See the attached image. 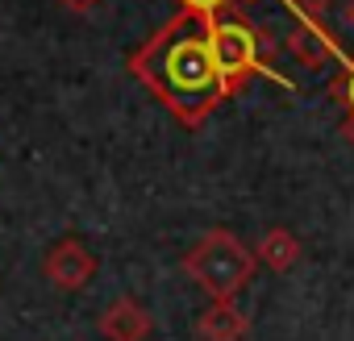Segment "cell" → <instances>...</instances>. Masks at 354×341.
<instances>
[{
  "label": "cell",
  "instance_id": "cell-10",
  "mask_svg": "<svg viewBox=\"0 0 354 341\" xmlns=\"http://www.w3.org/2000/svg\"><path fill=\"white\" fill-rule=\"evenodd\" d=\"M333 96L346 104V113H354V63H346V71L337 75V84H333Z\"/></svg>",
  "mask_w": 354,
  "mask_h": 341
},
{
  "label": "cell",
  "instance_id": "cell-6",
  "mask_svg": "<svg viewBox=\"0 0 354 341\" xmlns=\"http://www.w3.org/2000/svg\"><path fill=\"white\" fill-rule=\"evenodd\" d=\"M246 333H250V320L234 300H209V308L196 320L201 341H246Z\"/></svg>",
  "mask_w": 354,
  "mask_h": 341
},
{
  "label": "cell",
  "instance_id": "cell-5",
  "mask_svg": "<svg viewBox=\"0 0 354 341\" xmlns=\"http://www.w3.org/2000/svg\"><path fill=\"white\" fill-rule=\"evenodd\" d=\"M96 329H100L104 341H150V333H154V316L142 308V300H133V295H117V300L100 312Z\"/></svg>",
  "mask_w": 354,
  "mask_h": 341
},
{
  "label": "cell",
  "instance_id": "cell-7",
  "mask_svg": "<svg viewBox=\"0 0 354 341\" xmlns=\"http://www.w3.org/2000/svg\"><path fill=\"white\" fill-rule=\"evenodd\" d=\"M333 38L321 30V21H308V17H300L296 21V30L288 34V55L300 63V67H308V71H317V67H325L329 59H333Z\"/></svg>",
  "mask_w": 354,
  "mask_h": 341
},
{
  "label": "cell",
  "instance_id": "cell-4",
  "mask_svg": "<svg viewBox=\"0 0 354 341\" xmlns=\"http://www.w3.org/2000/svg\"><path fill=\"white\" fill-rule=\"evenodd\" d=\"M96 266H100L96 254H92L88 242L75 237V233L50 242V250L42 254V275H46V283H55L59 291H84V287L96 279Z\"/></svg>",
  "mask_w": 354,
  "mask_h": 341
},
{
  "label": "cell",
  "instance_id": "cell-14",
  "mask_svg": "<svg viewBox=\"0 0 354 341\" xmlns=\"http://www.w3.org/2000/svg\"><path fill=\"white\" fill-rule=\"evenodd\" d=\"M350 21H354V5H350Z\"/></svg>",
  "mask_w": 354,
  "mask_h": 341
},
{
  "label": "cell",
  "instance_id": "cell-3",
  "mask_svg": "<svg viewBox=\"0 0 354 341\" xmlns=\"http://www.w3.org/2000/svg\"><path fill=\"white\" fill-rule=\"evenodd\" d=\"M209 26V46H213V63H217V71H221V79H225V88H230V96H238L254 75H271V79H279L271 67H267V55H271V38L259 30V26H250V21H242V17H213V21H205ZM279 84H288V79H279Z\"/></svg>",
  "mask_w": 354,
  "mask_h": 341
},
{
  "label": "cell",
  "instance_id": "cell-8",
  "mask_svg": "<svg viewBox=\"0 0 354 341\" xmlns=\"http://www.w3.org/2000/svg\"><path fill=\"white\" fill-rule=\"evenodd\" d=\"M300 254H304L300 237H296L292 229H283V225L267 229V233L259 237V246H254V258H259L263 266H271V271H292V266L300 262Z\"/></svg>",
  "mask_w": 354,
  "mask_h": 341
},
{
  "label": "cell",
  "instance_id": "cell-1",
  "mask_svg": "<svg viewBox=\"0 0 354 341\" xmlns=\"http://www.w3.org/2000/svg\"><path fill=\"white\" fill-rule=\"evenodd\" d=\"M129 75L158 96L184 129H201L213 108L230 100V88L213 63L209 26L192 13H175L162 30H154L129 55Z\"/></svg>",
  "mask_w": 354,
  "mask_h": 341
},
{
  "label": "cell",
  "instance_id": "cell-13",
  "mask_svg": "<svg viewBox=\"0 0 354 341\" xmlns=\"http://www.w3.org/2000/svg\"><path fill=\"white\" fill-rule=\"evenodd\" d=\"M346 142H350V150H354V113H346V121H342V129H337Z\"/></svg>",
  "mask_w": 354,
  "mask_h": 341
},
{
  "label": "cell",
  "instance_id": "cell-9",
  "mask_svg": "<svg viewBox=\"0 0 354 341\" xmlns=\"http://www.w3.org/2000/svg\"><path fill=\"white\" fill-rule=\"evenodd\" d=\"M175 5H180V13H192L201 21H213V17H225L238 0H175Z\"/></svg>",
  "mask_w": 354,
  "mask_h": 341
},
{
  "label": "cell",
  "instance_id": "cell-11",
  "mask_svg": "<svg viewBox=\"0 0 354 341\" xmlns=\"http://www.w3.org/2000/svg\"><path fill=\"white\" fill-rule=\"evenodd\" d=\"M288 5L300 13V17H308V21H317V17H325V9L333 5V0H288Z\"/></svg>",
  "mask_w": 354,
  "mask_h": 341
},
{
  "label": "cell",
  "instance_id": "cell-12",
  "mask_svg": "<svg viewBox=\"0 0 354 341\" xmlns=\"http://www.w3.org/2000/svg\"><path fill=\"white\" fill-rule=\"evenodd\" d=\"M59 5H67L71 13H88V9H96L100 0H59Z\"/></svg>",
  "mask_w": 354,
  "mask_h": 341
},
{
  "label": "cell",
  "instance_id": "cell-2",
  "mask_svg": "<svg viewBox=\"0 0 354 341\" xmlns=\"http://www.w3.org/2000/svg\"><path fill=\"white\" fill-rule=\"evenodd\" d=\"M254 266H259L254 250L238 233H230L221 225L217 229H205L192 242V250L184 254V275L209 300H238L242 287L254 279Z\"/></svg>",
  "mask_w": 354,
  "mask_h": 341
}]
</instances>
